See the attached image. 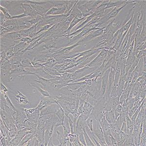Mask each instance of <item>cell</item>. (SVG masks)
<instances>
[{
    "mask_svg": "<svg viewBox=\"0 0 146 146\" xmlns=\"http://www.w3.org/2000/svg\"><path fill=\"white\" fill-rule=\"evenodd\" d=\"M23 2L30 4L32 7L40 16H43L53 7L49 1H23Z\"/></svg>",
    "mask_w": 146,
    "mask_h": 146,
    "instance_id": "1",
    "label": "cell"
},
{
    "mask_svg": "<svg viewBox=\"0 0 146 146\" xmlns=\"http://www.w3.org/2000/svg\"><path fill=\"white\" fill-rule=\"evenodd\" d=\"M12 118L15 122V125L18 129H23L24 127V122L27 119V117L23 109L17 110L12 115Z\"/></svg>",
    "mask_w": 146,
    "mask_h": 146,
    "instance_id": "2",
    "label": "cell"
},
{
    "mask_svg": "<svg viewBox=\"0 0 146 146\" xmlns=\"http://www.w3.org/2000/svg\"><path fill=\"white\" fill-rule=\"evenodd\" d=\"M135 1H128V2H127L126 3L121 7H115V8L110 12L109 13L105 14L104 16L99 20L98 23H100L101 25H102L103 24L106 23V22H108V21L115 19V17H116L120 11L122 9H124L127 5H128V4H129V3H135Z\"/></svg>",
    "mask_w": 146,
    "mask_h": 146,
    "instance_id": "3",
    "label": "cell"
},
{
    "mask_svg": "<svg viewBox=\"0 0 146 146\" xmlns=\"http://www.w3.org/2000/svg\"><path fill=\"white\" fill-rule=\"evenodd\" d=\"M109 51V50L107 49H102L98 56L90 63L87 65L86 66L93 68L95 70H96L104 62Z\"/></svg>",
    "mask_w": 146,
    "mask_h": 146,
    "instance_id": "4",
    "label": "cell"
},
{
    "mask_svg": "<svg viewBox=\"0 0 146 146\" xmlns=\"http://www.w3.org/2000/svg\"><path fill=\"white\" fill-rule=\"evenodd\" d=\"M30 131L31 130L29 128H25L23 129H18L15 137L9 142V146H18L24 136Z\"/></svg>",
    "mask_w": 146,
    "mask_h": 146,
    "instance_id": "5",
    "label": "cell"
},
{
    "mask_svg": "<svg viewBox=\"0 0 146 146\" xmlns=\"http://www.w3.org/2000/svg\"><path fill=\"white\" fill-rule=\"evenodd\" d=\"M96 122H97L96 129V130H94L93 131L94 136L97 140V141H98V143H100V146H107V145L105 140L103 131L100 125V122L98 121H96Z\"/></svg>",
    "mask_w": 146,
    "mask_h": 146,
    "instance_id": "6",
    "label": "cell"
},
{
    "mask_svg": "<svg viewBox=\"0 0 146 146\" xmlns=\"http://www.w3.org/2000/svg\"><path fill=\"white\" fill-rule=\"evenodd\" d=\"M66 10V6L64 1L62 3L54 5L53 7L49 10L45 15H60L64 14Z\"/></svg>",
    "mask_w": 146,
    "mask_h": 146,
    "instance_id": "7",
    "label": "cell"
},
{
    "mask_svg": "<svg viewBox=\"0 0 146 146\" xmlns=\"http://www.w3.org/2000/svg\"><path fill=\"white\" fill-rule=\"evenodd\" d=\"M20 7L23 11V13L25 14L27 17H35L40 15L32 7L30 4L27 3H21L20 4Z\"/></svg>",
    "mask_w": 146,
    "mask_h": 146,
    "instance_id": "8",
    "label": "cell"
},
{
    "mask_svg": "<svg viewBox=\"0 0 146 146\" xmlns=\"http://www.w3.org/2000/svg\"><path fill=\"white\" fill-rule=\"evenodd\" d=\"M12 69L11 64L9 60L5 59L1 62V76L7 77L8 78Z\"/></svg>",
    "mask_w": 146,
    "mask_h": 146,
    "instance_id": "9",
    "label": "cell"
},
{
    "mask_svg": "<svg viewBox=\"0 0 146 146\" xmlns=\"http://www.w3.org/2000/svg\"><path fill=\"white\" fill-rule=\"evenodd\" d=\"M40 102L38 103V105L36 107V109L40 111L42 109L45 108L46 107L50 106V105L53 104L54 100V98H52L51 96L49 97H45L40 94Z\"/></svg>",
    "mask_w": 146,
    "mask_h": 146,
    "instance_id": "10",
    "label": "cell"
},
{
    "mask_svg": "<svg viewBox=\"0 0 146 146\" xmlns=\"http://www.w3.org/2000/svg\"><path fill=\"white\" fill-rule=\"evenodd\" d=\"M105 27H101L100 29L98 30H94L90 32L86 36H84L83 38L81 40L82 42H88L90 41L91 40H93L95 38H98V36L102 35L104 32Z\"/></svg>",
    "mask_w": 146,
    "mask_h": 146,
    "instance_id": "11",
    "label": "cell"
},
{
    "mask_svg": "<svg viewBox=\"0 0 146 146\" xmlns=\"http://www.w3.org/2000/svg\"><path fill=\"white\" fill-rule=\"evenodd\" d=\"M87 71L94 72L95 71V70L93 68H90L88 66H85L83 68H80V69L76 70V71H75L74 73H72L73 74H72V79H73V81L80 79V78H83V76H86L85 75V73H86Z\"/></svg>",
    "mask_w": 146,
    "mask_h": 146,
    "instance_id": "12",
    "label": "cell"
},
{
    "mask_svg": "<svg viewBox=\"0 0 146 146\" xmlns=\"http://www.w3.org/2000/svg\"><path fill=\"white\" fill-rule=\"evenodd\" d=\"M110 70H111V68L108 69V70L105 72L103 76L101 77V87L100 92L102 97L104 96L107 87L108 85V78H109Z\"/></svg>",
    "mask_w": 146,
    "mask_h": 146,
    "instance_id": "13",
    "label": "cell"
},
{
    "mask_svg": "<svg viewBox=\"0 0 146 146\" xmlns=\"http://www.w3.org/2000/svg\"><path fill=\"white\" fill-rule=\"evenodd\" d=\"M54 127L53 125L50 123H46L45 124V134H44V143L45 146L48 145V142L51 137L54 131Z\"/></svg>",
    "mask_w": 146,
    "mask_h": 146,
    "instance_id": "14",
    "label": "cell"
},
{
    "mask_svg": "<svg viewBox=\"0 0 146 146\" xmlns=\"http://www.w3.org/2000/svg\"><path fill=\"white\" fill-rule=\"evenodd\" d=\"M99 122L103 131L104 137L109 136L111 134V127L110 124L106 119L105 115Z\"/></svg>",
    "mask_w": 146,
    "mask_h": 146,
    "instance_id": "15",
    "label": "cell"
},
{
    "mask_svg": "<svg viewBox=\"0 0 146 146\" xmlns=\"http://www.w3.org/2000/svg\"><path fill=\"white\" fill-rule=\"evenodd\" d=\"M34 75L37 77V80H35V82L42 85V86H43L44 88H45L47 86H51L52 82L58 80V78H59V76H57L55 78L48 80V79H46V78H43L38 76L36 74H35Z\"/></svg>",
    "mask_w": 146,
    "mask_h": 146,
    "instance_id": "16",
    "label": "cell"
},
{
    "mask_svg": "<svg viewBox=\"0 0 146 146\" xmlns=\"http://www.w3.org/2000/svg\"><path fill=\"white\" fill-rule=\"evenodd\" d=\"M17 93L18 95L15 96V100L18 102V103L20 105L25 107L24 106H26L28 104H30V102L27 100V96L23 95V94H22L19 90H17Z\"/></svg>",
    "mask_w": 146,
    "mask_h": 146,
    "instance_id": "17",
    "label": "cell"
},
{
    "mask_svg": "<svg viewBox=\"0 0 146 146\" xmlns=\"http://www.w3.org/2000/svg\"><path fill=\"white\" fill-rule=\"evenodd\" d=\"M128 2V1H115V0H110L108 3H106L105 9H110L113 7H120L125 5Z\"/></svg>",
    "mask_w": 146,
    "mask_h": 146,
    "instance_id": "18",
    "label": "cell"
},
{
    "mask_svg": "<svg viewBox=\"0 0 146 146\" xmlns=\"http://www.w3.org/2000/svg\"><path fill=\"white\" fill-rule=\"evenodd\" d=\"M86 83V81L85 80L83 82H71L68 83L66 86L63 87L62 89H67V90H72V91H75L78 90V89L82 86V85Z\"/></svg>",
    "mask_w": 146,
    "mask_h": 146,
    "instance_id": "19",
    "label": "cell"
},
{
    "mask_svg": "<svg viewBox=\"0 0 146 146\" xmlns=\"http://www.w3.org/2000/svg\"><path fill=\"white\" fill-rule=\"evenodd\" d=\"M105 116L106 119L110 124L111 126L115 124L116 120L115 119V112L113 110L111 109L109 111H105Z\"/></svg>",
    "mask_w": 146,
    "mask_h": 146,
    "instance_id": "20",
    "label": "cell"
},
{
    "mask_svg": "<svg viewBox=\"0 0 146 146\" xmlns=\"http://www.w3.org/2000/svg\"><path fill=\"white\" fill-rule=\"evenodd\" d=\"M146 146V115L143 120V131L141 133L140 139V146Z\"/></svg>",
    "mask_w": 146,
    "mask_h": 146,
    "instance_id": "21",
    "label": "cell"
},
{
    "mask_svg": "<svg viewBox=\"0 0 146 146\" xmlns=\"http://www.w3.org/2000/svg\"><path fill=\"white\" fill-rule=\"evenodd\" d=\"M135 58V56H134L133 54V52L129 51L126 60V67H125V73L127 74L130 68H131V65L133 64V61Z\"/></svg>",
    "mask_w": 146,
    "mask_h": 146,
    "instance_id": "22",
    "label": "cell"
},
{
    "mask_svg": "<svg viewBox=\"0 0 146 146\" xmlns=\"http://www.w3.org/2000/svg\"><path fill=\"white\" fill-rule=\"evenodd\" d=\"M62 127H63V135L65 138H66L68 135L71 133V129H70V125L68 121V118L66 116H65L64 120L63 121Z\"/></svg>",
    "mask_w": 146,
    "mask_h": 146,
    "instance_id": "23",
    "label": "cell"
},
{
    "mask_svg": "<svg viewBox=\"0 0 146 146\" xmlns=\"http://www.w3.org/2000/svg\"><path fill=\"white\" fill-rule=\"evenodd\" d=\"M86 18H82L80 19L78 18V17L76 16V17L74 18V19H73V21L70 23L69 27V28H68V29L67 30L65 34L63 36V37H64V36H65V35H69L70 34V32H71L72 29V28H73L74 27H75V25H77L79 22L82 21V20L86 19Z\"/></svg>",
    "mask_w": 146,
    "mask_h": 146,
    "instance_id": "24",
    "label": "cell"
},
{
    "mask_svg": "<svg viewBox=\"0 0 146 146\" xmlns=\"http://www.w3.org/2000/svg\"><path fill=\"white\" fill-rule=\"evenodd\" d=\"M56 134H57V138H58V140L59 143H60L59 146H67L68 143H69V145H70V141H69V140H67L66 138L64 137L63 133H61L59 132V131H56Z\"/></svg>",
    "mask_w": 146,
    "mask_h": 146,
    "instance_id": "25",
    "label": "cell"
},
{
    "mask_svg": "<svg viewBox=\"0 0 146 146\" xmlns=\"http://www.w3.org/2000/svg\"><path fill=\"white\" fill-rule=\"evenodd\" d=\"M35 137V133L32 132L31 131H29L25 136H24V137L23 138V139L21 140L19 143L18 146H25V145L30 140L32 139V138H33Z\"/></svg>",
    "mask_w": 146,
    "mask_h": 146,
    "instance_id": "26",
    "label": "cell"
},
{
    "mask_svg": "<svg viewBox=\"0 0 146 146\" xmlns=\"http://www.w3.org/2000/svg\"><path fill=\"white\" fill-rule=\"evenodd\" d=\"M21 56H13L10 58V63L11 64L12 69H15L21 65V60L22 58Z\"/></svg>",
    "mask_w": 146,
    "mask_h": 146,
    "instance_id": "27",
    "label": "cell"
},
{
    "mask_svg": "<svg viewBox=\"0 0 146 146\" xmlns=\"http://www.w3.org/2000/svg\"><path fill=\"white\" fill-rule=\"evenodd\" d=\"M29 45H30L29 44H28L27 42H20L19 43H17V44H16L14 46V53L15 54L17 53V52L21 51V50H25L29 46Z\"/></svg>",
    "mask_w": 146,
    "mask_h": 146,
    "instance_id": "28",
    "label": "cell"
},
{
    "mask_svg": "<svg viewBox=\"0 0 146 146\" xmlns=\"http://www.w3.org/2000/svg\"><path fill=\"white\" fill-rule=\"evenodd\" d=\"M126 121L127 126L128 128V133L127 135H133V123L131 121V118L129 117L128 114L126 115Z\"/></svg>",
    "mask_w": 146,
    "mask_h": 146,
    "instance_id": "29",
    "label": "cell"
},
{
    "mask_svg": "<svg viewBox=\"0 0 146 146\" xmlns=\"http://www.w3.org/2000/svg\"><path fill=\"white\" fill-rule=\"evenodd\" d=\"M64 3L66 6V10L64 14L68 13L69 12H70L71 10L73 9V7L76 3L78 1H63Z\"/></svg>",
    "mask_w": 146,
    "mask_h": 146,
    "instance_id": "30",
    "label": "cell"
},
{
    "mask_svg": "<svg viewBox=\"0 0 146 146\" xmlns=\"http://www.w3.org/2000/svg\"><path fill=\"white\" fill-rule=\"evenodd\" d=\"M26 83H27L30 86L32 87H35V88H36L37 90H38L39 91L40 94L41 95H42L43 96H45V97L51 96L50 94H49V93L48 91H47L46 90H43L42 88H40V87L38 86V85H36V84H32L30 83L29 82H27Z\"/></svg>",
    "mask_w": 146,
    "mask_h": 146,
    "instance_id": "31",
    "label": "cell"
},
{
    "mask_svg": "<svg viewBox=\"0 0 146 146\" xmlns=\"http://www.w3.org/2000/svg\"><path fill=\"white\" fill-rule=\"evenodd\" d=\"M43 70L45 71L46 72L49 74H50L51 76H61L62 74L60 73L56 69H55L54 68H48L46 67L43 66L42 67Z\"/></svg>",
    "mask_w": 146,
    "mask_h": 146,
    "instance_id": "32",
    "label": "cell"
},
{
    "mask_svg": "<svg viewBox=\"0 0 146 146\" xmlns=\"http://www.w3.org/2000/svg\"><path fill=\"white\" fill-rule=\"evenodd\" d=\"M48 107L43 108L40 111V116L46 115H51L56 112L58 110H52V108H48Z\"/></svg>",
    "mask_w": 146,
    "mask_h": 146,
    "instance_id": "33",
    "label": "cell"
},
{
    "mask_svg": "<svg viewBox=\"0 0 146 146\" xmlns=\"http://www.w3.org/2000/svg\"><path fill=\"white\" fill-rule=\"evenodd\" d=\"M122 146H135L134 141H133V135H127L126 134V140L123 143Z\"/></svg>",
    "mask_w": 146,
    "mask_h": 146,
    "instance_id": "34",
    "label": "cell"
},
{
    "mask_svg": "<svg viewBox=\"0 0 146 146\" xmlns=\"http://www.w3.org/2000/svg\"><path fill=\"white\" fill-rule=\"evenodd\" d=\"M21 64L22 66L25 68H34L33 65L31 62V60L27 58H22L21 60Z\"/></svg>",
    "mask_w": 146,
    "mask_h": 146,
    "instance_id": "35",
    "label": "cell"
},
{
    "mask_svg": "<svg viewBox=\"0 0 146 146\" xmlns=\"http://www.w3.org/2000/svg\"><path fill=\"white\" fill-rule=\"evenodd\" d=\"M98 14L96 13H94L92 15H90L89 16L87 17L85 21H84L82 24H80V25H78V27H77L75 29L74 31H76V30H78V29H80V28H82V27H83L86 24L88 23V22H89L90 21H91V20H92V19L94 18V17H96V16H98Z\"/></svg>",
    "mask_w": 146,
    "mask_h": 146,
    "instance_id": "36",
    "label": "cell"
},
{
    "mask_svg": "<svg viewBox=\"0 0 146 146\" xmlns=\"http://www.w3.org/2000/svg\"><path fill=\"white\" fill-rule=\"evenodd\" d=\"M37 25H38V23L32 25V27H30V28H28L29 37L32 38H35L36 36V32H37Z\"/></svg>",
    "mask_w": 146,
    "mask_h": 146,
    "instance_id": "37",
    "label": "cell"
},
{
    "mask_svg": "<svg viewBox=\"0 0 146 146\" xmlns=\"http://www.w3.org/2000/svg\"><path fill=\"white\" fill-rule=\"evenodd\" d=\"M83 135L84 136L85 140L87 146H96V144L93 143V141H92L91 138L89 136V135L88 133H87L86 129L85 128H83Z\"/></svg>",
    "mask_w": 146,
    "mask_h": 146,
    "instance_id": "38",
    "label": "cell"
},
{
    "mask_svg": "<svg viewBox=\"0 0 146 146\" xmlns=\"http://www.w3.org/2000/svg\"><path fill=\"white\" fill-rule=\"evenodd\" d=\"M78 2V1H77ZM77 3V2H76ZM76 3H75V5L73 7L71 13L73 15H75V16L78 17V18H82V12L80 11V9H78V7L76 5Z\"/></svg>",
    "mask_w": 146,
    "mask_h": 146,
    "instance_id": "39",
    "label": "cell"
},
{
    "mask_svg": "<svg viewBox=\"0 0 146 146\" xmlns=\"http://www.w3.org/2000/svg\"><path fill=\"white\" fill-rule=\"evenodd\" d=\"M72 74H73L72 73L64 72L63 74H62L60 76L64 81L66 82L67 83H69L73 81L72 79Z\"/></svg>",
    "mask_w": 146,
    "mask_h": 146,
    "instance_id": "40",
    "label": "cell"
},
{
    "mask_svg": "<svg viewBox=\"0 0 146 146\" xmlns=\"http://www.w3.org/2000/svg\"><path fill=\"white\" fill-rule=\"evenodd\" d=\"M58 62L55 60V58H51L50 60H48V62L45 63H42V64L44 66L48 68H53L57 64Z\"/></svg>",
    "mask_w": 146,
    "mask_h": 146,
    "instance_id": "41",
    "label": "cell"
},
{
    "mask_svg": "<svg viewBox=\"0 0 146 146\" xmlns=\"http://www.w3.org/2000/svg\"><path fill=\"white\" fill-rule=\"evenodd\" d=\"M93 115L91 113L90 116H89V117L85 121L86 125L88 127L92 132L94 131V129H93Z\"/></svg>",
    "mask_w": 146,
    "mask_h": 146,
    "instance_id": "42",
    "label": "cell"
},
{
    "mask_svg": "<svg viewBox=\"0 0 146 146\" xmlns=\"http://www.w3.org/2000/svg\"><path fill=\"white\" fill-rule=\"evenodd\" d=\"M42 16H40V15H38V16L35 17H32L31 19L28 20L27 21V23H30V25L32 26V25H34L35 24H36L38 23V22H40V20L42 19Z\"/></svg>",
    "mask_w": 146,
    "mask_h": 146,
    "instance_id": "43",
    "label": "cell"
},
{
    "mask_svg": "<svg viewBox=\"0 0 146 146\" xmlns=\"http://www.w3.org/2000/svg\"><path fill=\"white\" fill-rule=\"evenodd\" d=\"M0 10L3 13V14L5 16V18L7 20H11L12 16L10 15V14L9 12V10L7 9L5 7H2L1 5H0Z\"/></svg>",
    "mask_w": 146,
    "mask_h": 146,
    "instance_id": "44",
    "label": "cell"
},
{
    "mask_svg": "<svg viewBox=\"0 0 146 146\" xmlns=\"http://www.w3.org/2000/svg\"><path fill=\"white\" fill-rule=\"evenodd\" d=\"M12 31L9 30L7 28H5V27H3L1 25L0 27V34H1V36H2L3 35H5L11 32Z\"/></svg>",
    "mask_w": 146,
    "mask_h": 146,
    "instance_id": "45",
    "label": "cell"
},
{
    "mask_svg": "<svg viewBox=\"0 0 146 146\" xmlns=\"http://www.w3.org/2000/svg\"><path fill=\"white\" fill-rule=\"evenodd\" d=\"M13 47H12V48H10V49H9L8 51L7 52V57H6L5 59L9 60L11 58L14 56V53L13 52Z\"/></svg>",
    "mask_w": 146,
    "mask_h": 146,
    "instance_id": "46",
    "label": "cell"
},
{
    "mask_svg": "<svg viewBox=\"0 0 146 146\" xmlns=\"http://www.w3.org/2000/svg\"><path fill=\"white\" fill-rule=\"evenodd\" d=\"M52 27V26H51V25H46L44 26V27H42V28H40V29L38 31L36 32V35H38V34L40 33H42V32H44L47 31L49 30ZM35 37H36V36H35Z\"/></svg>",
    "mask_w": 146,
    "mask_h": 146,
    "instance_id": "47",
    "label": "cell"
},
{
    "mask_svg": "<svg viewBox=\"0 0 146 146\" xmlns=\"http://www.w3.org/2000/svg\"><path fill=\"white\" fill-rule=\"evenodd\" d=\"M78 139H79L80 142L83 145V146H86V142L85 140L84 136V135H83V131H82V133L78 135Z\"/></svg>",
    "mask_w": 146,
    "mask_h": 146,
    "instance_id": "48",
    "label": "cell"
},
{
    "mask_svg": "<svg viewBox=\"0 0 146 146\" xmlns=\"http://www.w3.org/2000/svg\"><path fill=\"white\" fill-rule=\"evenodd\" d=\"M119 135L120 138L121 143H122V144H123V143L124 142V141L126 140V134L121 130H120V131H119Z\"/></svg>",
    "mask_w": 146,
    "mask_h": 146,
    "instance_id": "49",
    "label": "cell"
},
{
    "mask_svg": "<svg viewBox=\"0 0 146 146\" xmlns=\"http://www.w3.org/2000/svg\"><path fill=\"white\" fill-rule=\"evenodd\" d=\"M120 130L123 131L124 133H125L126 134L128 133V128H127V126L126 120H125L123 122V123H122V125L121 128H120Z\"/></svg>",
    "mask_w": 146,
    "mask_h": 146,
    "instance_id": "50",
    "label": "cell"
},
{
    "mask_svg": "<svg viewBox=\"0 0 146 146\" xmlns=\"http://www.w3.org/2000/svg\"><path fill=\"white\" fill-rule=\"evenodd\" d=\"M24 111H25V113L27 115V116L29 115L32 114V113H33L36 110V108H24Z\"/></svg>",
    "mask_w": 146,
    "mask_h": 146,
    "instance_id": "51",
    "label": "cell"
},
{
    "mask_svg": "<svg viewBox=\"0 0 146 146\" xmlns=\"http://www.w3.org/2000/svg\"><path fill=\"white\" fill-rule=\"evenodd\" d=\"M18 32L21 35V36L23 37H29V33H28V29L18 31Z\"/></svg>",
    "mask_w": 146,
    "mask_h": 146,
    "instance_id": "52",
    "label": "cell"
},
{
    "mask_svg": "<svg viewBox=\"0 0 146 146\" xmlns=\"http://www.w3.org/2000/svg\"><path fill=\"white\" fill-rule=\"evenodd\" d=\"M21 42H27L30 44L32 42V38H31L30 37H23L21 40H20Z\"/></svg>",
    "mask_w": 146,
    "mask_h": 146,
    "instance_id": "53",
    "label": "cell"
},
{
    "mask_svg": "<svg viewBox=\"0 0 146 146\" xmlns=\"http://www.w3.org/2000/svg\"><path fill=\"white\" fill-rule=\"evenodd\" d=\"M1 93H7V92L9 91V90L7 89V88L3 85V83L2 82H1Z\"/></svg>",
    "mask_w": 146,
    "mask_h": 146,
    "instance_id": "54",
    "label": "cell"
},
{
    "mask_svg": "<svg viewBox=\"0 0 146 146\" xmlns=\"http://www.w3.org/2000/svg\"><path fill=\"white\" fill-rule=\"evenodd\" d=\"M0 57H1V60L0 62H3L4 60H5L6 57H7V53L5 52L1 51L0 52Z\"/></svg>",
    "mask_w": 146,
    "mask_h": 146,
    "instance_id": "55",
    "label": "cell"
},
{
    "mask_svg": "<svg viewBox=\"0 0 146 146\" xmlns=\"http://www.w3.org/2000/svg\"><path fill=\"white\" fill-rule=\"evenodd\" d=\"M110 138H111V141L112 146H117V143L116 140L115 139V138L113 137V136L111 135V134L110 135Z\"/></svg>",
    "mask_w": 146,
    "mask_h": 146,
    "instance_id": "56",
    "label": "cell"
},
{
    "mask_svg": "<svg viewBox=\"0 0 146 146\" xmlns=\"http://www.w3.org/2000/svg\"><path fill=\"white\" fill-rule=\"evenodd\" d=\"M137 50L138 51H142V50H146V42L142 43L139 47L136 48Z\"/></svg>",
    "mask_w": 146,
    "mask_h": 146,
    "instance_id": "57",
    "label": "cell"
},
{
    "mask_svg": "<svg viewBox=\"0 0 146 146\" xmlns=\"http://www.w3.org/2000/svg\"><path fill=\"white\" fill-rule=\"evenodd\" d=\"M1 146H7V141L5 136H3L2 139H1Z\"/></svg>",
    "mask_w": 146,
    "mask_h": 146,
    "instance_id": "58",
    "label": "cell"
},
{
    "mask_svg": "<svg viewBox=\"0 0 146 146\" xmlns=\"http://www.w3.org/2000/svg\"><path fill=\"white\" fill-rule=\"evenodd\" d=\"M48 146H55V145L54 144L53 142V139H52V136L50 138V139L49 140L48 143Z\"/></svg>",
    "mask_w": 146,
    "mask_h": 146,
    "instance_id": "59",
    "label": "cell"
},
{
    "mask_svg": "<svg viewBox=\"0 0 146 146\" xmlns=\"http://www.w3.org/2000/svg\"><path fill=\"white\" fill-rule=\"evenodd\" d=\"M35 146H40V143L38 139L35 136V142H34V145Z\"/></svg>",
    "mask_w": 146,
    "mask_h": 146,
    "instance_id": "60",
    "label": "cell"
}]
</instances>
